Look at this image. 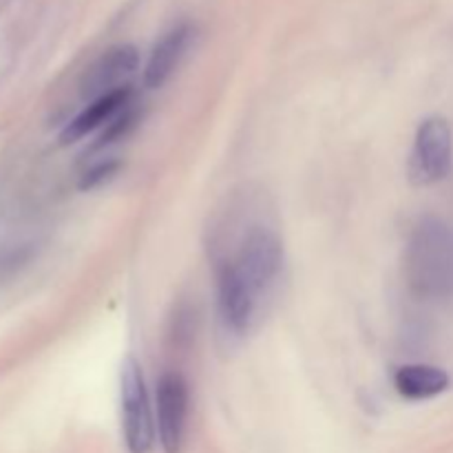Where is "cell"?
<instances>
[{
	"label": "cell",
	"instance_id": "obj_1",
	"mask_svg": "<svg viewBox=\"0 0 453 453\" xmlns=\"http://www.w3.org/2000/svg\"><path fill=\"white\" fill-rule=\"evenodd\" d=\"M405 277L423 299L453 296V230L436 217L416 224L407 243Z\"/></svg>",
	"mask_w": 453,
	"mask_h": 453
},
{
	"label": "cell",
	"instance_id": "obj_2",
	"mask_svg": "<svg viewBox=\"0 0 453 453\" xmlns=\"http://www.w3.org/2000/svg\"><path fill=\"white\" fill-rule=\"evenodd\" d=\"M257 299L265 296L279 281L286 264L283 242L270 226H252L242 239L237 255L228 259Z\"/></svg>",
	"mask_w": 453,
	"mask_h": 453
},
{
	"label": "cell",
	"instance_id": "obj_3",
	"mask_svg": "<svg viewBox=\"0 0 453 453\" xmlns=\"http://www.w3.org/2000/svg\"><path fill=\"white\" fill-rule=\"evenodd\" d=\"M119 403H122V432L128 453H149L157 436V423L150 411L142 365L133 357L119 367Z\"/></svg>",
	"mask_w": 453,
	"mask_h": 453
},
{
	"label": "cell",
	"instance_id": "obj_4",
	"mask_svg": "<svg viewBox=\"0 0 453 453\" xmlns=\"http://www.w3.org/2000/svg\"><path fill=\"white\" fill-rule=\"evenodd\" d=\"M453 168V131L445 118H427L416 131L410 155V180L432 186L445 180Z\"/></svg>",
	"mask_w": 453,
	"mask_h": 453
},
{
	"label": "cell",
	"instance_id": "obj_5",
	"mask_svg": "<svg viewBox=\"0 0 453 453\" xmlns=\"http://www.w3.org/2000/svg\"><path fill=\"white\" fill-rule=\"evenodd\" d=\"M257 305L259 299L252 295L237 268L228 259L221 261L217 268V308L226 332L234 336L248 334L255 323Z\"/></svg>",
	"mask_w": 453,
	"mask_h": 453
},
{
	"label": "cell",
	"instance_id": "obj_6",
	"mask_svg": "<svg viewBox=\"0 0 453 453\" xmlns=\"http://www.w3.org/2000/svg\"><path fill=\"white\" fill-rule=\"evenodd\" d=\"M157 438L164 453H180L188 420V383L177 372H168L157 383Z\"/></svg>",
	"mask_w": 453,
	"mask_h": 453
},
{
	"label": "cell",
	"instance_id": "obj_7",
	"mask_svg": "<svg viewBox=\"0 0 453 453\" xmlns=\"http://www.w3.org/2000/svg\"><path fill=\"white\" fill-rule=\"evenodd\" d=\"M137 66H140V53H137L135 47H131V44L111 47L109 51L97 58L96 65L84 75V97L97 100V97L106 96V93L128 87L127 80L135 73Z\"/></svg>",
	"mask_w": 453,
	"mask_h": 453
},
{
	"label": "cell",
	"instance_id": "obj_8",
	"mask_svg": "<svg viewBox=\"0 0 453 453\" xmlns=\"http://www.w3.org/2000/svg\"><path fill=\"white\" fill-rule=\"evenodd\" d=\"M128 104H133V87L118 88L113 93H106V96L91 100L62 131L60 140L62 144H71V142H78L82 137H87L88 133L97 131V128L106 127L109 122H113Z\"/></svg>",
	"mask_w": 453,
	"mask_h": 453
},
{
	"label": "cell",
	"instance_id": "obj_9",
	"mask_svg": "<svg viewBox=\"0 0 453 453\" xmlns=\"http://www.w3.org/2000/svg\"><path fill=\"white\" fill-rule=\"evenodd\" d=\"M190 40H193V29H190L188 25H180L175 27V29L168 31V34L155 44L144 69L146 87L159 88L168 82V78H171V75L175 73L177 66H180Z\"/></svg>",
	"mask_w": 453,
	"mask_h": 453
},
{
	"label": "cell",
	"instance_id": "obj_10",
	"mask_svg": "<svg viewBox=\"0 0 453 453\" xmlns=\"http://www.w3.org/2000/svg\"><path fill=\"white\" fill-rule=\"evenodd\" d=\"M449 374L441 367L411 363V365L398 367L394 374V388L401 396L410 401H427V398L441 396L449 389Z\"/></svg>",
	"mask_w": 453,
	"mask_h": 453
},
{
	"label": "cell",
	"instance_id": "obj_11",
	"mask_svg": "<svg viewBox=\"0 0 453 453\" xmlns=\"http://www.w3.org/2000/svg\"><path fill=\"white\" fill-rule=\"evenodd\" d=\"M137 122H140V111L133 109V104H128L127 109H124L122 113L113 119V122L106 124V128L102 131L100 140L96 142V146H93V149H104V146L113 144V142L124 140V137H127L128 133L135 128Z\"/></svg>",
	"mask_w": 453,
	"mask_h": 453
},
{
	"label": "cell",
	"instance_id": "obj_12",
	"mask_svg": "<svg viewBox=\"0 0 453 453\" xmlns=\"http://www.w3.org/2000/svg\"><path fill=\"white\" fill-rule=\"evenodd\" d=\"M119 166H122V164H119L118 159H104V162L93 164V166L87 168V171L82 173V177H80V190L100 188L102 184H106V181H111L118 175Z\"/></svg>",
	"mask_w": 453,
	"mask_h": 453
}]
</instances>
